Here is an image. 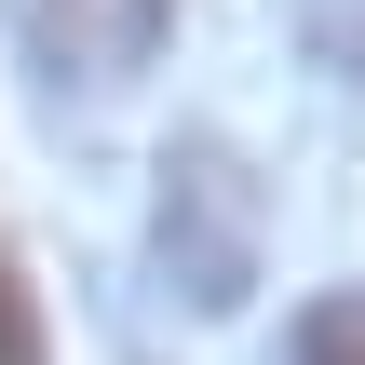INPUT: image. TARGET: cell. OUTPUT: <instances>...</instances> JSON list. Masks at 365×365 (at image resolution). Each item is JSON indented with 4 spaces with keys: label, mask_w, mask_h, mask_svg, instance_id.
Masks as SVG:
<instances>
[{
    "label": "cell",
    "mask_w": 365,
    "mask_h": 365,
    "mask_svg": "<svg viewBox=\"0 0 365 365\" xmlns=\"http://www.w3.org/2000/svg\"><path fill=\"white\" fill-rule=\"evenodd\" d=\"M257 244H271V203L244 176L230 135H176L163 149V203H149V271L176 312H244L257 298Z\"/></svg>",
    "instance_id": "6da1fadb"
},
{
    "label": "cell",
    "mask_w": 365,
    "mask_h": 365,
    "mask_svg": "<svg viewBox=\"0 0 365 365\" xmlns=\"http://www.w3.org/2000/svg\"><path fill=\"white\" fill-rule=\"evenodd\" d=\"M0 27L54 95H122L176 41V0H0Z\"/></svg>",
    "instance_id": "7a4b0ae2"
},
{
    "label": "cell",
    "mask_w": 365,
    "mask_h": 365,
    "mask_svg": "<svg viewBox=\"0 0 365 365\" xmlns=\"http://www.w3.org/2000/svg\"><path fill=\"white\" fill-rule=\"evenodd\" d=\"M0 365H54V339H41V284L0 257Z\"/></svg>",
    "instance_id": "277c9868"
},
{
    "label": "cell",
    "mask_w": 365,
    "mask_h": 365,
    "mask_svg": "<svg viewBox=\"0 0 365 365\" xmlns=\"http://www.w3.org/2000/svg\"><path fill=\"white\" fill-rule=\"evenodd\" d=\"M312 41H325V54L365 81V0H312Z\"/></svg>",
    "instance_id": "5b68a950"
},
{
    "label": "cell",
    "mask_w": 365,
    "mask_h": 365,
    "mask_svg": "<svg viewBox=\"0 0 365 365\" xmlns=\"http://www.w3.org/2000/svg\"><path fill=\"white\" fill-rule=\"evenodd\" d=\"M298 365H365V298H312L298 312Z\"/></svg>",
    "instance_id": "3957f363"
}]
</instances>
